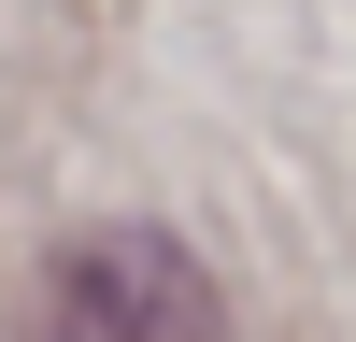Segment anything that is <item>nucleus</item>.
I'll use <instances>...</instances> for the list:
<instances>
[{
	"label": "nucleus",
	"mask_w": 356,
	"mask_h": 342,
	"mask_svg": "<svg viewBox=\"0 0 356 342\" xmlns=\"http://www.w3.org/2000/svg\"><path fill=\"white\" fill-rule=\"evenodd\" d=\"M29 342H228V300L171 228H86L29 285Z\"/></svg>",
	"instance_id": "1"
}]
</instances>
